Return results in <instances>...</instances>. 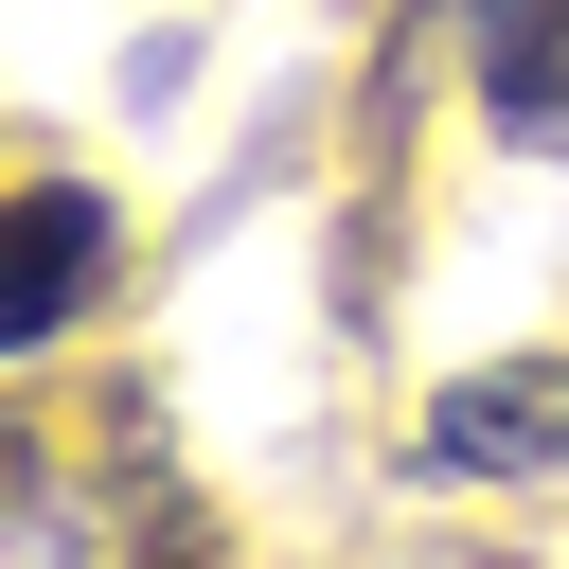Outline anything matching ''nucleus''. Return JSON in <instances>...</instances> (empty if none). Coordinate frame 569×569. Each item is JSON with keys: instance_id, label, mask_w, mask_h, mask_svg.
<instances>
[{"instance_id": "f03ea898", "label": "nucleus", "mask_w": 569, "mask_h": 569, "mask_svg": "<svg viewBox=\"0 0 569 569\" xmlns=\"http://www.w3.org/2000/svg\"><path fill=\"white\" fill-rule=\"evenodd\" d=\"M551 462H569V356H498L409 409V480H551Z\"/></svg>"}, {"instance_id": "f257e3e1", "label": "nucleus", "mask_w": 569, "mask_h": 569, "mask_svg": "<svg viewBox=\"0 0 569 569\" xmlns=\"http://www.w3.org/2000/svg\"><path fill=\"white\" fill-rule=\"evenodd\" d=\"M107 267H124V196H89V178H18V213H0V338L53 356V338L107 302Z\"/></svg>"}, {"instance_id": "20e7f679", "label": "nucleus", "mask_w": 569, "mask_h": 569, "mask_svg": "<svg viewBox=\"0 0 569 569\" xmlns=\"http://www.w3.org/2000/svg\"><path fill=\"white\" fill-rule=\"evenodd\" d=\"M124 569H213V516H196V498H160V516H142V551H124Z\"/></svg>"}, {"instance_id": "7ed1b4c3", "label": "nucleus", "mask_w": 569, "mask_h": 569, "mask_svg": "<svg viewBox=\"0 0 569 569\" xmlns=\"http://www.w3.org/2000/svg\"><path fill=\"white\" fill-rule=\"evenodd\" d=\"M498 107V142H569V0H427Z\"/></svg>"}]
</instances>
